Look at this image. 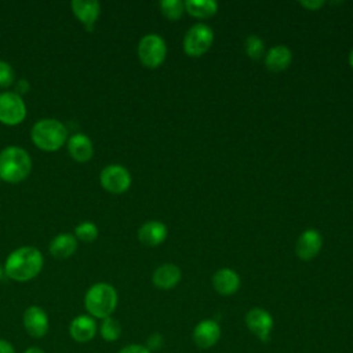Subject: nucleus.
<instances>
[{
  "label": "nucleus",
  "instance_id": "a878e982",
  "mask_svg": "<svg viewBox=\"0 0 353 353\" xmlns=\"http://www.w3.org/2000/svg\"><path fill=\"white\" fill-rule=\"evenodd\" d=\"M14 81H15V72L12 66L6 61H0V88H7Z\"/></svg>",
  "mask_w": 353,
  "mask_h": 353
},
{
  "label": "nucleus",
  "instance_id": "9b49d317",
  "mask_svg": "<svg viewBox=\"0 0 353 353\" xmlns=\"http://www.w3.org/2000/svg\"><path fill=\"white\" fill-rule=\"evenodd\" d=\"M193 342L199 349L212 347L221 338V327L215 320H201L193 328Z\"/></svg>",
  "mask_w": 353,
  "mask_h": 353
},
{
  "label": "nucleus",
  "instance_id": "9d476101",
  "mask_svg": "<svg viewBox=\"0 0 353 353\" xmlns=\"http://www.w3.org/2000/svg\"><path fill=\"white\" fill-rule=\"evenodd\" d=\"M245 325L256 338L266 342L273 330V317L262 307H252L245 314Z\"/></svg>",
  "mask_w": 353,
  "mask_h": 353
},
{
  "label": "nucleus",
  "instance_id": "4be33fe9",
  "mask_svg": "<svg viewBox=\"0 0 353 353\" xmlns=\"http://www.w3.org/2000/svg\"><path fill=\"white\" fill-rule=\"evenodd\" d=\"M99 334H101L103 341L114 342L121 336V325L112 316L106 317V319L102 320V323L99 325Z\"/></svg>",
  "mask_w": 353,
  "mask_h": 353
},
{
  "label": "nucleus",
  "instance_id": "6e6552de",
  "mask_svg": "<svg viewBox=\"0 0 353 353\" xmlns=\"http://www.w3.org/2000/svg\"><path fill=\"white\" fill-rule=\"evenodd\" d=\"M99 182L105 190L114 194H120L130 189L131 174L125 167L120 164H110L101 171Z\"/></svg>",
  "mask_w": 353,
  "mask_h": 353
},
{
  "label": "nucleus",
  "instance_id": "20e7f679",
  "mask_svg": "<svg viewBox=\"0 0 353 353\" xmlns=\"http://www.w3.org/2000/svg\"><path fill=\"white\" fill-rule=\"evenodd\" d=\"M33 143L44 152H55L68 141V128L57 119H41L30 130Z\"/></svg>",
  "mask_w": 353,
  "mask_h": 353
},
{
  "label": "nucleus",
  "instance_id": "7c9ffc66",
  "mask_svg": "<svg viewBox=\"0 0 353 353\" xmlns=\"http://www.w3.org/2000/svg\"><path fill=\"white\" fill-rule=\"evenodd\" d=\"M0 353H15V349L11 342L6 339H0Z\"/></svg>",
  "mask_w": 353,
  "mask_h": 353
},
{
  "label": "nucleus",
  "instance_id": "f257e3e1",
  "mask_svg": "<svg viewBox=\"0 0 353 353\" xmlns=\"http://www.w3.org/2000/svg\"><path fill=\"white\" fill-rule=\"evenodd\" d=\"M44 258L36 247L25 245L14 250L6 259L4 274L14 281H29L43 269Z\"/></svg>",
  "mask_w": 353,
  "mask_h": 353
},
{
  "label": "nucleus",
  "instance_id": "412c9836",
  "mask_svg": "<svg viewBox=\"0 0 353 353\" xmlns=\"http://www.w3.org/2000/svg\"><path fill=\"white\" fill-rule=\"evenodd\" d=\"M185 10L196 18H210L216 14L218 4L214 0H188Z\"/></svg>",
  "mask_w": 353,
  "mask_h": 353
},
{
  "label": "nucleus",
  "instance_id": "ddd939ff",
  "mask_svg": "<svg viewBox=\"0 0 353 353\" xmlns=\"http://www.w3.org/2000/svg\"><path fill=\"white\" fill-rule=\"evenodd\" d=\"M74 17L84 25L88 32H92L94 25L101 14V4L95 0H73L70 3Z\"/></svg>",
  "mask_w": 353,
  "mask_h": 353
},
{
  "label": "nucleus",
  "instance_id": "4468645a",
  "mask_svg": "<svg viewBox=\"0 0 353 353\" xmlns=\"http://www.w3.org/2000/svg\"><path fill=\"white\" fill-rule=\"evenodd\" d=\"M321 244L323 237L319 233V230L307 229L299 236L296 241V255L303 261H310L319 254Z\"/></svg>",
  "mask_w": 353,
  "mask_h": 353
},
{
  "label": "nucleus",
  "instance_id": "c85d7f7f",
  "mask_svg": "<svg viewBox=\"0 0 353 353\" xmlns=\"http://www.w3.org/2000/svg\"><path fill=\"white\" fill-rule=\"evenodd\" d=\"M29 88H30L29 81H28L26 79H19V80L17 81V84H15V91H14V92H17V94L21 97V95L26 94V92L29 91Z\"/></svg>",
  "mask_w": 353,
  "mask_h": 353
},
{
  "label": "nucleus",
  "instance_id": "aec40b11",
  "mask_svg": "<svg viewBox=\"0 0 353 353\" xmlns=\"http://www.w3.org/2000/svg\"><path fill=\"white\" fill-rule=\"evenodd\" d=\"M291 59H292V55L290 48L280 44L268 51L265 57V63L269 70L281 72L288 68V65L291 63Z\"/></svg>",
  "mask_w": 353,
  "mask_h": 353
},
{
  "label": "nucleus",
  "instance_id": "cd10ccee",
  "mask_svg": "<svg viewBox=\"0 0 353 353\" xmlns=\"http://www.w3.org/2000/svg\"><path fill=\"white\" fill-rule=\"evenodd\" d=\"M119 353H152V352L145 345L131 343V345H125L124 347H121L119 350Z\"/></svg>",
  "mask_w": 353,
  "mask_h": 353
},
{
  "label": "nucleus",
  "instance_id": "1a4fd4ad",
  "mask_svg": "<svg viewBox=\"0 0 353 353\" xmlns=\"http://www.w3.org/2000/svg\"><path fill=\"white\" fill-rule=\"evenodd\" d=\"M22 323L28 335L36 339L46 336L50 328V320H48L47 312L37 305H32L26 307V310L23 312Z\"/></svg>",
  "mask_w": 353,
  "mask_h": 353
},
{
  "label": "nucleus",
  "instance_id": "c756f323",
  "mask_svg": "<svg viewBox=\"0 0 353 353\" xmlns=\"http://www.w3.org/2000/svg\"><path fill=\"white\" fill-rule=\"evenodd\" d=\"M299 4L305 8H307V10H319L324 4V1H321V0H305V1H299Z\"/></svg>",
  "mask_w": 353,
  "mask_h": 353
},
{
  "label": "nucleus",
  "instance_id": "5701e85b",
  "mask_svg": "<svg viewBox=\"0 0 353 353\" xmlns=\"http://www.w3.org/2000/svg\"><path fill=\"white\" fill-rule=\"evenodd\" d=\"M99 234L98 226L94 222L84 221L74 228V237L83 243H92Z\"/></svg>",
  "mask_w": 353,
  "mask_h": 353
},
{
  "label": "nucleus",
  "instance_id": "a211bd4d",
  "mask_svg": "<svg viewBox=\"0 0 353 353\" xmlns=\"http://www.w3.org/2000/svg\"><path fill=\"white\" fill-rule=\"evenodd\" d=\"M181 277H182V273L176 265L164 263L154 270L152 276V281L160 290H171L181 281Z\"/></svg>",
  "mask_w": 353,
  "mask_h": 353
},
{
  "label": "nucleus",
  "instance_id": "bb28decb",
  "mask_svg": "<svg viewBox=\"0 0 353 353\" xmlns=\"http://www.w3.org/2000/svg\"><path fill=\"white\" fill-rule=\"evenodd\" d=\"M163 343H164L163 335L156 332V334H152V335L148 338V341H146V345H145V346L152 352V350H159V349H161Z\"/></svg>",
  "mask_w": 353,
  "mask_h": 353
},
{
  "label": "nucleus",
  "instance_id": "7ed1b4c3",
  "mask_svg": "<svg viewBox=\"0 0 353 353\" xmlns=\"http://www.w3.org/2000/svg\"><path fill=\"white\" fill-rule=\"evenodd\" d=\"M117 306V292L109 283L92 284L84 295V307L94 319H106L113 314Z\"/></svg>",
  "mask_w": 353,
  "mask_h": 353
},
{
  "label": "nucleus",
  "instance_id": "f3484780",
  "mask_svg": "<svg viewBox=\"0 0 353 353\" xmlns=\"http://www.w3.org/2000/svg\"><path fill=\"white\" fill-rule=\"evenodd\" d=\"M167 237V228L160 221H148L138 230V239L142 244L154 247L161 244Z\"/></svg>",
  "mask_w": 353,
  "mask_h": 353
},
{
  "label": "nucleus",
  "instance_id": "f8f14e48",
  "mask_svg": "<svg viewBox=\"0 0 353 353\" xmlns=\"http://www.w3.org/2000/svg\"><path fill=\"white\" fill-rule=\"evenodd\" d=\"M98 332V324L90 314H79L69 324V334L73 341L85 343L95 338Z\"/></svg>",
  "mask_w": 353,
  "mask_h": 353
},
{
  "label": "nucleus",
  "instance_id": "2f4dec72",
  "mask_svg": "<svg viewBox=\"0 0 353 353\" xmlns=\"http://www.w3.org/2000/svg\"><path fill=\"white\" fill-rule=\"evenodd\" d=\"M23 353H46V352L39 346H29V347L25 349Z\"/></svg>",
  "mask_w": 353,
  "mask_h": 353
},
{
  "label": "nucleus",
  "instance_id": "6ab92c4d",
  "mask_svg": "<svg viewBox=\"0 0 353 353\" xmlns=\"http://www.w3.org/2000/svg\"><path fill=\"white\" fill-rule=\"evenodd\" d=\"M48 250L54 258H58V259L70 258L77 250V239L74 237V234H70V233L57 234L50 241Z\"/></svg>",
  "mask_w": 353,
  "mask_h": 353
},
{
  "label": "nucleus",
  "instance_id": "39448f33",
  "mask_svg": "<svg viewBox=\"0 0 353 353\" xmlns=\"http://www.w3.org/2000/svg\"><path fill=\"white\" fill-rule=\"evenodd\" d=\"M167 55L165 41L159 34H146L138 44V57L143 66L154 69L163 63Z\"/></svg>",
  "mask_w": 353,
  "mask_h": 353
},
{
  "label": "nucleus",
  "instance_id": "423d86ee",
  "mask_svg": "<svg viewBox=\"0 0 353 353\" xmlns=\"http://www.w3.org/2000/svg\"><path fill=\"white\" fill-rule=\"evenodd\" d=\"M26 117V105L17 92H0V123L4 125H18Z\"/></svg>",
  "mask_w": 353,
  "mask_h": 353
},
{
  "label": "nucleus",
  "instance_id": "0eeeda50",
  "mask_svg": "<svg viewBox=\"0 0 353 353\" xmlns=\"http://www.w3.org/2000/svg\"><path fill=\"white\" fill-rule=\"evenodd\" d=\"M214 33L210 26L197 23L192 26L183 39V50L189 57L203 55L212 44Z\"/></svg>",
  "mask_w": 353,
  "mask_h": 353
},
{
  "label": "nucleus",
  "instance_id": "b1692460",
  "mask_svg": "<svg viewBox=\"0 0 353 353\" xmlns=\"http://www.w3.org/2000/svg\"><path fill=\"white\" fill-rule=\"evenodd\" d=\"M159 6L163 15L171 21L179 19L185 10V4L181 0H163Z\"/></svg>",
  "mask_w": 353,
  "mask_h": 353
},
{
  "label": "nucleus",
  "instance_id": "f03ea898",
  "mask_svg": "<svg viewBox=\"0 0 353 353\" xmlns=\"http://www.w3.org/2000/svg\"><path fill=\"white\" fill-rule=\"evenodd\" d=\"M32 171L30 154L19 146H7L0 152V179L8 183L25 181Z\"/></svg>",
  "mask_w": 353,
  "mask_h": 353
},
{
  "label": "nucleus",
  "instance_id": "393cba45",
  "mask_svg": "<svg viewBox=\"0 0 353 353\" xmlns=\"http://www.w3.org/2000/svg\"><path fill=\"white\" fill-rule=\"evenodd\" d=\"M245 54L252 59H259L265 52V44L258 36H248L244 41Z\"/></svg>",
  "mask_w": 353,
  "mask_h": 353
},
{
  "label": "nucleus",
  "instance_id": "dca6fc26",
  "mask_svg": "<svg viewBox=\"0 0 353 353\" xmlns=\"http://www.w3.org/2000/svg\"><path fill=\"white\" fill-rule=\"evenodd\" d=\"M212 287L221 295H232L240 288V277L232 269H219L212 276Z\"/></svg>",
  "mask_w": 353,
  "mask_h": 353
},
{
  "label": "nucleus",
  "instance_id": "473e14b6",
  "mask_svg": "<svg viewBox=\"0 0 353 353\" xmlns=\"http://www.w3.org/2000/svg\"><path fill=\"white\" fill-rule=\"evenodd\" d=\"M349 63H350V66L353 68V50H352V52H350V55H349Z\"/></svg>",
  "mask_w": 353,
  "mask_h": 353
},
{
  "label": "nucleus",
  "instance_id": "72a5a7b5",
  "mask_svg": "<svg viewBox=\"0 0 353 353\" xmlns=\"http://www.w3.org/2000/svg\"><path fill=\"white\" fill-rule=\"evenodd\" d=\"M3 274H4V269L0 266V280L3 279Z\"/></svg>",
  "mask_w": 353,
  "mask_h": 353
},
{
  "label": "nucleus",
  "instance_id": "2eb2a0df",
  "mask_svg": "<svg viewBox=\"0 0 353 353\" xmlns=\"http://www.w3.org/2000/svg\"><path fill=\"white\" fill-rule=\"evenodd\" d=\"M66 146H68V152H69L70 157L77 163H85L88 160H91V157L94 154L92 141L87 135L80 134V132L68 138Z\"/></svg>",
  "mask_w": 353,
  "mask_h": 353
}]
</instances>
